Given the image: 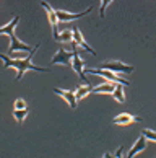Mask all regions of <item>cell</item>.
<instances>
[{
	"label": "cell",
	"mask_w": 156,
	"mask_h": 158,
	"mask_svg": "<svg viewBox=\"0 0 156 158\" xmlns=\"http://www.w3.org/2000/svg\"><path fill=\"white\" fill-rule=\"evenodd\" d=\"M39 49V44H36L34 48L28 52L26 57H23V59H11L10 56H5V54H0V60L3 62V69H16V81H20L23 77H25L26 70H34V72H49L47 67H38L33 64V56L34 52Z\"/></svg>",
	"instance_id": "obj_1"
},
{
	"label": "cell",
	"mask_w": 156,
	"mask_h": 158,
	"mask_svg": "<svg viewBox=\"0 0 156 158\" xmlns=\"http://www.w3.org/2000/svg\"><path fill=\"white\" fill-rule=\"evenodd\" d=\"M20 23V15H16L13 20H10L5 26L0 28V34H7V36L10 38V46H8V56H13L15 52H20V51H25V52H30L33 48H30L28 44L21 43V41L16 38L15 34V28L16 25Z\"/></svg>",
	"instance_id": "obj_2"
},
{
	"label": "cell",
	"mask_w": 156,
	"mask_h": 158,
	"mask_svg": "<svg viewBox=\"0 0 156 158\" xmlns=\"http://www.w3.org/2000/svg\"><path fill=\"white\" fill-rule=\"evenodd\" d=\"M80 46L75 43V41H72V51H73V57H72V67H73V70L77 72V75L80 77V80L82 81H88V78H86V73H85V62H83V59L80 57Z\"/></svg>",
	"instance_id": "obj_3"
},
{
	"label": "cell",
	"mask_w": 156,
	"mask_h": 158,
	"mask_svg": "<svg viewBox=\"0 0 156 158\" xmlns=\"http://www.w3.org/2000/svg\"><path fill=\"white\" fill-rule=\"evenodd\" d=\"M85 73H91V75H98V77H102L106 78L107 81H114V83H122L124 86L129 85L130 81L125 80L122 77H119V75H115V72H111V70H106V69H85Z\"/></svg>",
	"instance_id": "obj_4"
},
{
	"label": "cell",
	"mask_w": 156,
	"mask_h": 158,
	"mask_svg": "<svg viewBox=\"0 0 156 158\" xmlns=\"http://www.w3.org/2000/svg\"><path fill=\"white\" fill-rule=\"evenodd\" d=\"M39 5L46 10V13H47L49 16V23H50V28H52V38H54L57 41V38H59V20H57V13L55 10L50 7V5L46 2V0H41L39 2Z\"/></svg>",
	"instance_id": "obj_5"
},
{
	"label": "cell",
	"mask_w": 156,
	"mask_h": 158,
	"mask_svg": "<svg viewBox=\"0 0 156 158\" xmlns=\"http://www.w3.org/2000/svg\"><path fill=\"white\" fill-rule=\"evenodd\" d=\"M99 69H106V70H111V72H122V73H132L135 70L134 65H129V64H124L120 60H106L101 64Z\"/></svg>",
	"instance_id": "obj_6"
},
{
	"label": "cell",
	"mask_w": 156,
	"mask_h": 158,
	"mask_svg": "<svg viewBox=\"0 0 156 158\" xmlns=\"http://www.w3.org/2000/svg\"><path fill=\"white\" fill-rule=\"evenodd\" d=\"M72 57H73V51L68 52L63 48H60L55 52V56L50 59L49 65H55V64H63V65H72Z\"/></svg>",
	"instance_id": "obj_7"
},
{
	"label": "cell",
	"mask_w": 156,
	"mask_h": 158,
	"mask_svg": "<svg viewBox=\"0 0 156 158\" xmlns=\"http://www.w3.org/2000/svg\"><path fill=\"white\" fill-rule=\"evenodd\" d=\"M91 11H93V7H88L85 11H82V13H68V11H63V10H55V13H57V20H59V21L68 23V21H73V20L82 18V16L91 13Z\"/></svg>",
	"instance_id": "obj_8"
},
{
	"label": "cell",
	"mask_w": 156,
	"mask_h": 158,
	"mask_svg": "<svg viewBox=\"0 0 156 158\" xmlns=\"http://www.w3.org/2000/svg\"><path fill=\"white\" fill-rule=\"evenodd\" d=\"M72 33H73V41H75V43H77V44L80 46V48H82V49H85L86 52H90V54H91V56H94V57L98 56L96 52H94V49H93V48H90V46L86 44V39L83 38L82 31H80L77 26H75V28H72Z\"/></svg>",
	"instance_id": "obj_9"
},
{
	"label": "cell",
	"mask_w": 156,
	"mask_h": 158,
	"mask_svg": "<svg viewBox=\"0 0 156 158\" xmlns=\"http://www.w3.org/2000/svg\"><path fill=\"white\" fill-rule=\"evenodd\" d=\"M115 85L114 81H104V83L94 86V88H91V95H112V91L115 90Z\"/></svg>",
	"instance_id": "obj_10"
},
{
	"label": "cell",
	"mask_w": 156,
	"mask_h": 158,
	"mask_svg": "<svg viewBox=\"0 0 156 158\" xmlns=\"http://www.w3.org/2000/svg\"><path fill=\"white\" fill-rule=\"evenodd\" d=\"M52 91H54L55 95L62 96V98L65 99L67 104H68V106H70L72 109L77 108V98H75V91H70V90H62V88H54Z\"/></svg>",
	"instance_id": "obj_11"
},
{
	"label": "cell",
	"mask_w": 156,
	"mask_h": 158,
	"mask_svg": "<svg viewBox=\"0 0 156 158\" xmlns=\"http://www.w3.org/2000/svg\"><path fill=\"white\" fill-rule=\"evenodd\" d=\"M142 118H137V116H132L129 113H122L119 114L117 118L112 119V124H117V126H129V124H134V122H140Z\"/></svg>",
	"instance_id": "obj_12"
},
{
	"label": "cell",
	"mask_w": 156,
	"mask_h": 158,
	"mask_svg": "<svg viewBox=\"0 0 156 158\" xmlns=\"http://www.w3.org/2000/svg\"><path fill=\"white\" fill-rule=\"evenodd\" d=\"M146 142H148V139H146V137L142 134V135L138 137V140L135 142V145H134V147H132V148L129 150V153H127V156H135L137 153H140V152H143V150L146 148Z\"/></svg>",
	"instance_id": "obj_13"
},
{
	"label": "cell",
	"mask_w": 156,
	"mask_h": 158,
	"mask_svg": "<svg viewBox=\"0 0 156 158\" xmlns=\"http://www.w3.org/2000/svg\"><path fill=\"white\" fill-rule=\"evenodd\" d=\"M91 88L93 86L88 85V83H85V85H80L77 90H75V98H77V103L78 101H82L83 98H86L88 95H91Z\"/></svg>",
	"instance_id": "obj_14"
},
{
	"label": "cell",
	"mask_w": 156,
	"mask_h": 158,
	"mask_svg": "<svg viewBox=\"0 0 156 158\" xmlns=\"http://www.w3.org/2000/svg\"><path fill=\"white\" fill-rule=\"evenodd\" d=\"M112 98L119 103H125V93H124V85L122 83L115 85V90L112 91Z\"/></svg>",
	"instance_id": "obj_15"
},
{
	"label": "cell",
	"mask_w": 156,
	"mask_h": 158,
	"mask_svg": "<svg viewBox=\"0 0 156 158\" xmlns=\"http://www.w3.org/2000/svg\"><path fill=\"white\" fill-rule=\"evenodd\" d=\"M28 113H30V109H28V108H25V109H15V108H13V118L16 119V122H18V124H21V122L25 121V118L28 116Z\"/></svg>",
	"instance_id": "obj_16"
},
{
	"label": "cell",
	"mask_w": 156,
	"mask_h": 158,
	"mask_svg": "<svg viewBox=\"0 0 156 158\" xmlns=\"http://www.w3.org/2000/svg\"><path fill=\"white\" fill-rule=\"evenodd\" d=\"M57 41H59V43H72L73 41V33L72 31H62V33H59Z\"/></svg>",
	"instance_id": "obj_17"
},
{
	"label": "cell",
	"mask_w": 156,
	"mask_h": 158,
	"mask_svg": "<svg viewBox=\"0 0 156 158\" xmlns=\"http://www.w3.org/2000/svg\"><path fill=\"white\" fill-rule=\"evenodd\" d=\"M142 134H143V135H145L148 140H153V142H156V132L151 131V129H143Z\"/></svg>",
	"instance_id": "obj_18"
},
{
	"label": "cell",
	"mask_w": 156,
	"mask_h": 158,
	"mask_svg": "<svg viewBox=\"0 0 156 158\" xmlns=\"http://www.w3.org/2000/svg\"><path fill=\"white\" fill-rule=\"evenodd\" d=\"M111 2H112V0H101V7H99V16H101V18H104V15H106V8H107V5Z\"/></svg>",
	"instance_id": "obj_19"
},
{
	"label": "cell",
	"mask_w": 156,
	"mask_h": 158,
	"mask_svg": "<svg viewBox=\"0 0 156 158\" xmlns=\"http://www.w3.org/2000/svg\"><path fill=\"white\" fill-rule=\"evenodd\" d=\"M25 108H28L25 99H23V98H16V101H15V109H25Z\"/></svg>",
	"instance_id": "obj_20"
},
{
	"label": "cell",
	"mask_w": 156,
	"mask_h": 158,
	"mask_svg": "<svg viewBox=\"0 0 156 158\" xmlns=\"http://www.w3.org/2000/svg\"><path fill=\"white\" fill-rule=\"evenodd\" d=\"M122 153H124V145H120L119 150H115V153L112 156H122Z\"/></svg>",
	"instance_id": "obj_21"
}]
</instances>
